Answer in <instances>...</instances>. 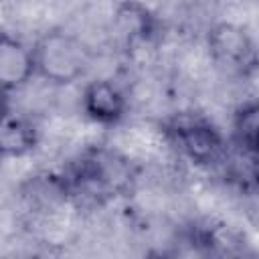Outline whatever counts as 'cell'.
Masks as SVG:
<instances>
[{"mask_svg": "<svg viewBox=\"0 0 259 259\" xmlns=\"http://www.w3.org/2000/svg\"><path fill=\"white\" fill-rule=\"evenodd\" d=\"M36 73L53 83H71L79 79L89 63L83 42L63 30L47 32L32 49Z\"/></svg>", "mask_w": 259, "mask_h": 259, "instance_id": "obj_1", "label": "cell"}, {"mask_svg": "<svg viewBox=\"0 0 259 259\" xmlns=\"http://www.w3.org/2000/svg\"><path fill=\"white\" fill-rule=\"evenodd\" d=\"M174 144L196 164H214L225 158V144L221 134L196 115H178L170 123Z\"/></svg>", "mask_w": 259, "mask_h": 259, "instance_id": "obj_2", "label": "cell"}, {"mask_svg": "<svg viewBox=\"0 0 259 259\" xmlns=\"http://www.w3.org/2000/svg\"><path fill=\"white\" fill-rule=\"evenodd\" d=\"M208 47L217 63L231 71H247L255 65V49L251 36L231 22L217 24L208 34Z\"/></svg>", "mask_w": 259, "mask_h": 259, "instance_id": "obj_3", "label": "cell"}, {"mask_svg": "<svg viewBox=\"0 0 259 259\" xmlns=\"http://www.w3.org/2000/svg\"><path fill=\"white\" fill-rule=\"evenodd\" d=\"M36 73L32 49L22 40L0 32V87L18 89Z\"/></svg>", "mask_w": 259, "mask_h": 259, "instance_id": "obj_4", "label": "cell"}, {"mask_svg": "<svg viewBox=\"0 0 259 259\" xmlns=\"http://www.w3.org/2000/svg\"><path fill=\"white\" fill-rule=\"evenodd\" d=\"M83 107L89 117L101 123L117 121L125 111V97L111 81H93L85 87Z\"/></svg>", "mask_w": 259, "mask_h": 259, "instance_id": "obj_5", "label": "cell"}, {"mask_svg": "<svg viewBox=\"0 0 259 259\" xmlns=\"http://www.w3.org/2000/svg\"><path fill=\"white\" fill-rule=\"evenodd\" d=\"M34 146L36 130L26 117L10 111L0 117V156H24Z\"/></svg>", "mask_w": 259, "mask_h": 259, "instance_id": "obj_6", "label": "cell"}, {"mask_svg": "<svg viewBox=\"0 0 259 259\" xmlns=\"http://www.w3.org/2000/svg\"><path fill=\"white\" fill-rule=\"evenodd\" d=\"M257 127H259V109L257 105L245 103L239 107L235 115V142L241 152L245 154H255L257 146Z\"/></svg>", "mask_w": 259, "mask_h": 259, "instance_id": "obj_7", "label": "cell"}, {"mask_svg": "<svg viewBox=\"0 0 259 259\" xmlns=\"http://www.w3.org/2000/svg\"><path fill=\"white\" fill-rule=\"evenodd\" d=\"M150 14L138 4H125L117 12V26L125 38H144L150 32Z\"/></svg>", "mask_w": 259, "mask_h": 259, "instance_id": "obj_8", "label": "cell"}, {"mask_svg": "<svg viewBox=\"0 0 259 259\" xmlns=\"http://www.w3.org/2000/svg\"><path fill=\"white\" fill-rule=\"evenodd\" d=\"M10 111V99H8V89L0 87V117H4Z\"/></svg>", "mask_w": 259, "mask_h": 259, "instance_id": "obj_9", "label": "cell"}]
</instances>
